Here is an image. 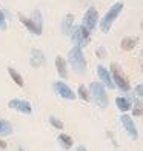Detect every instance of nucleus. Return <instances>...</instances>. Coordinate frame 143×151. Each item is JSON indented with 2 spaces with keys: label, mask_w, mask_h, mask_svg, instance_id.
<instances>
[{
  "label": "nucleus",
  "mask_w": 143,
  "mask_h": 151,
  "mask_svg": "<svg viewBox=\"0 0 143 151\" xmlns=\"http://www.w3.org/2000/svg\"><path fill=\"white\" fill-rule=\"evenodd\" d=\"M8 106L11 109H17V111L23 113V114H31L32 113V106L28 100H22V99H12L8 102Z\"/></svg>",
  "instance_id": "9"
},
{
  "label": "nucleus",
  "mask_w": 143,
  "mask_h": 151,
  "mask_svg": "<svg viewBox=\"0 0 143 151\" xmlns=\"http://www.w3.org/2000/svg\"><path fill=\"white\" fill-rule=\"evenodd\" d=\"M142 90H143V86H142V85H137V88H135V93H137V97H139V99H142V94H143Z\"/></svg>",
  "instance_id": "25"
},
{
  "label": "nucleus",
  "mask_w": 143,
  "mask_h": 151,
  "mask_svg": "<svg viewBox=\"0 0 143 151\" xmlns=\"http://www.w3.org/2000/svg\"><path fill=\"white\" fill-rule=\"evenodd\" d=\"M77 151H88V150H86V147H83V145H79V147H77Z\"/></svg>",
  "instance_id": "27"
},
{
  "label": "nucleus",
  "mask_w": 143,
  "mask_h": 151,
  "mask_svg": "<svg viewBox=\"0 0 143 151\" xmlns=\"http://www.w3.org/2000/svg\"><path fill=\"white\" fill-rule=\"evenodd\" d=\"M132 114L135 117H140L142 116V99H137V102H135V106L132 108Z\"/></svg>",
  "instance_id": "21"
},
{
  "label": "nucleus",
  "mask_w": 143,
  "mask_h": 151,
  "mask_svg": "<svg viewBox=\"0 0 143 151\" xmlns=\"http://www.w3.org/2000/svg\"><path fill=\"white\" fill-rule=\"evenodd\" d=\"M71 39L74 42V46H79V48H83L89 43V31L85 29L83 26H74L72 31H71Z\"/></svg>",
  "instance_id": "6"
},
{
  "label": "nucleus",
  "mask_w": 143,
  "mask_h": 151,
  "mask_svg": "<svg viewBox=\"0 0 143 151\" xmlns=\"http://www.w3.org/2000/svg\"><path fill=\"white\" fill-rule=\"evenodd\" d=\"M97 22H99V12H97V9H95V8H92V6H91V8L85 12L82 26L91 32L95 26H97Z\"/></svg>",
  "instance_id": "7"
},
{
  "label": "nucleus",
  "mask_w": 143,
  "mask_h": 151,
  "mask_svg": "<svg viewBox=\"0 0 143 151\" xmlns=\"http://www.w3.org/2000/svg\"><path fill=\"white\" fill-rule=\"evenodd\" d=\"M122 11H123V3H122V2H117L115 5H112L111 9L106 12L103 19H102V22H100V29L103 31V32H108V31H109L111 26H112V23L115 22V19L120 16Z\"/></svg>",
  "instance_id": "5"
},
{
  "label": "nucleus",
  "mask_w": 143,
  "mask_h": 151,
  "mask_svg": "<svg viewBox=\"0 0 143 151\" xmlns=\"http://www.w3.org/2000/svg\"><path fill=\"white\" fill-rule=\"evenodd\" d=\"M97 56H99L100 59H105V57H106V50H105L103 46H100L99 50H97Z\"/></svg>",
  "instance_id": "24"
},
{
  "label": "nucleus",
  "mask_w": 143,
  "mask_h": 151,
  "mask_svg": "<svg viewBox=\"0 0 143 151\" xmlns=\"http://www.w3.org/2000/svg\"><path fill=\"white\" fill-rule=\"evenodd\" d=\"M57 140H59V143L62 145L65 150H69L72 145H74V139L71 136H68V134H60L59 137H57Z\"/></svg>",
  "instance_id": "17"
},
{
  "label": "nucleus",
  "mask_w": 143,
  "mask_h": 151,
  "mask_svg": "<svg viewBox=\"0 0 143 151\" xmlns=\"http://www.w3.org/2000/svg\"><path fill=\"white\" fill-rule=\"evenodd\" d=\"M0 29L2 31L6 29V20H5V14H3L2 9H0Z\"/></svg>",
  "instance_id": "23"
},
{
  "label": "nucleus",
  "mask_w": 143,
  "mask_h": 151,
  "mask_svg": "<svg viewBox=\"0 0 143 151\" xmlns=\"http://www.w3.org/2000/svg\"><path fill=\"white\" fill-rule=\"evenodd\" d=\"M120 122L123 123V128L126 129V133L129 134V137H131L132 140H135L139 137V133H137V128H135V125H134V122H132V119L129 117V116H126V114H123L120 117Z\"/></svg>",
  "instance_id": "10"
},
{
  "label": "nucleus",
  "mask_w": 143,
  "mask_h": 151,
  "mask_svg": "<svg viewBox=\"0 0 143 151\" xmlns=\"http://www.w3.org/2000/svg\"><path fill=\"white\" fill-rule=\"evenodd\" d=\"M31 66L37 68V66H42L45 63V54L40 51V50H36V48H32L31 50V60H29Z\"/></svg>",
  "instance_id": "12"
},
{
  "label": "nucleus",
  "mask_w": 143,
  "mask_h": 151,
  "mask_svg": "<svg viewBox=\"0 0 143 151\" xmlns=\"http://www.w3.org/2000/svg\"><path fill=\"white\" fill-rule=\"evenodd\" d=\"M19 20H20V22H22L32 34H36V36H40V34H42L43 20H42V12H40L39 9L34 11L31 17H25L22 12H19Z\"/></svg>",
  "instance_id": "1"
},
{
  "label": "nucleus",
  "mask_w": 143,
  "mask_h": 151,
  "mask_svg": "<svg viewBox=\"0 0 143 151\" xmlns=\"http://www.w3.org/2000/svg\"><path fill=\"white\" fill-rule=\"evenodd\" d=\"M56 68H57V73L62 79H66L68 77V68H66V60L63 57L57 56L56 57Z\"/></svg>",
  "instance_id": "14"
},
{
  "label": "nucleus",
  "mask_w": 143,
  "mask_h": 151,
  "mask_svg": "<svg viewBox=\"0 0 143 151\" xmlns=\"http://www.w3.org/2000/svg\"><path fill=\"white\" fill-rule=\"evenodd\" d=\"M8 73H9V76L12 77V80H14L19 86H23V85H25V83H23V77H22V76H20L12 66H8Z\"/></svg>",
  "instance_id": "19"
},
{
  "label": "nucleus",
  "mask_w": 143,
  "mask_h": 151,
  "mask_svg": "<svg viewBox=\"0 0 143 151\" xmlns=\"http://www.w3.org/2000/svg\"><path fill=\"white\" fill-rule=\"evenodd\" d=\"M68 62L72 66L74 73L77 74H85L86 73V59L83 56V51L79 46H74L68 54Z\"/></svg>",
  "instance_id": "2"
},
{
  "label": "nucleus",
  "mask_w": 143,
  "mask_h": 151,
  "mask_svg": "<svg viewBox=\"0 0 143 151\" xmlns=\"http://www.w3.org/2000/svg\"><path fill=\"white\" fill-rule=\"evenodd\" d=\"M97 74H99V77L102 79V82L109 88V90H114V83H112V79H111V74H109V71L106 70L105 66H102V65H99L97 66Z\"/></svg>",
  "instance_id": "11"
},
{
  "label": "nucleus",
  "mask_w": 143,
  "mask_h": 151,
  "mask_svg": "<svg viewBox=\"0 0 143 151\" xmlns=\"http://www.w3.org/2000/svg\"><path fill=\"white\" fill-rule=\"evenodd\" d=\"M137 43H139V37H125L122 40V50L131 51L137 46Z\"/></svg>",
  "instance_id": "15"
},
{
  "label": "nucleus",
  "mask_w": 143,
  "mask_h": 151,
  "mask_svg": "<svg viewBox=\"0 0 143 151\" xmlns=\"http://www.w3.org/2000/svg\"><path fill=\"white\" fill-rule=\"evenodd\" d=\"M115 104H117V108H119L123 114L128 113L129 109L132 108V104H131V102H129L126 97H117V99H115Z\"/></svg>",
  "instance_id": "16"
},
{
  "label": "nucleus",
  "mask_w": 143,
  "mask_h": 151,
  "mask_svg": "<svg viewBox=\"0 0 143 151\" xmlns=\"http://www.w3.org/2000/svg\"><path fill=\"white\" fill-rule=\"evenodd\" d=\"M49 123H51L54 128H57V129H63V122L59 120L57 117H54V116H51V117H49Z\"/></svg>",
  "instance_id": "22"
},
{
  "label": "nucleus",
  "mask_w": 143,
  "mask_h": 151,
  "mask_svg": "<svg viewBox=\"0 0 143 151\" xmlns=\"http://www.w3.org/2000/svg\"><path fill=\"white\" fill-rule=\"evenodd\" d=\"M89 97L94 100V104H97L100 108H106L108 106V94H106V90L103 83L100 82H92L89 85Z\"/></svg>",
  "instance_id": "3"
},
{
  "label": "nucleus",
  "mask_w": 143,
  "mask_h": 151,
  "mask_svg": "<svg viewBox=\"0 0 143 151\" xmlns=\"http://www.w3.org/2000/svg\"><path fill=\"white\" fill-rule=\"evenodd\" d=\"M72 28H74V16L66 14V17L62 20V32L65 34V36H69Z\"/></svg>",
  "instance_id": "13"
},
{
  "label": "nucleus",
  "mask_w": 143,
  "mask_h": 151,
  "mask_svg": "<svg viewBox=\"0 0 143 151\" xmlns=\"http://www.w3.org/2000/svg\"><path fill=\"white\" fill-rule=\"evenodd\" d=\"M111 79H112V83L115 88H119L122 90L123 93H128L131 90V86H129V82L128 79L125 77V74L122 73V68L119 63H111Z\"/></svg>",
  "instance_id": "4"
},
{
  "label": "nucleus",
  "mask_w": 143,
  "mask_h": 151,
  "mask_svg": "<svg viewBox=\"0 0 143 151\" xmlns=\"http://www.w3.org/2000/svg\"><path fill=\"white\" fill-rule=\"evenodd\" d=\"M54 91H56L62 99H66V100H74L76 99V93H74L71 88L62 80L54 82Z\"/></svg>",
  "instance_id": "8"
},
{
  "label": "nucleus",
  "mask_w": 143,
  "mask_h": 151,
  "mask_svg": "<svg viewBox=\"0 0 143 151\" xmlns=\"http://www.w3.org/2000/svg\"><path fill=\"white\" fill-rule=\"evenodd\" d=\"M0 123H2V119H0Z\"/></svg>",
  "instance_id": "29"
},
{
  "label": "nucleus",
  "mask_w": 143,
  "mask_h": 151,
  "mask_svg": "<svg viewBox=\"0 0 143 151\" xmlns=\"http://www.w3.org/2000/svg\"><path fill=\"white\" fill-rule=\"evenodd\" d=\"M19 151H25V150H23V147H19Z\"/></svg>",
  "instance_id": "28"
},
{
  "label": "nucleus",
  "mask_w": 143,
  "mask_h": 151,
  "mask_svg": "<svg viewBox=\"0 0 143 151\" xmlns=\"http://www.w3.org/2000/svg\"><path fill=\"white\" fill-rule=\"evenodd\" d=\"M79 97L83 100V102H88L91 97H89V91H88V88L85 85H80L79 86Z\"/></svg>",
  "instance_id": "20"
},
{
  "label": "nucleus",
  "mask_w": 143,
  "mask_h": 151,
  "mask_svg": "<svg viewBox=\"0 0 143 151\" xmlns=\"http://www.w3.org/2000/svg\"><path fill=\"white\" fill-rule=\"evenodd\" d=\"M6 148V142L5 140H0V150H5Z\"/></svg>",
  "instance_id": "26"
},
{
  "label": "nucleus",
  "mask_w": 143,
  "mask_h": 151,
  "mask_svg": "<svg viewBox=\"0 0 143 151\" xmlns=\"http://www.w3.org/2000/svg\"><path fill=\"white\" fill-rule=\"evenodd\" d=\"M12 133V125L8 122V120H3L2 119V123H0V136H9Z\"/></svg>",
  "instance_id": "18"
}]
</instances>
